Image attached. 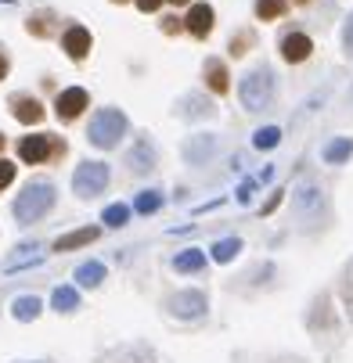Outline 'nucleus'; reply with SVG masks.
Segmentation results:
<instances>
[{"label":"nucleus","mask_w":353,"mask_h":363,"mask_svg":"<svg viewBox=\"0 0 353 363\" xmlns=\"http://www.w3.org/2000/svg\"><path fill=\"white\" fill-rule=\"evenodd\" d=\"M50 205H55V187H50L47 180H33L15 198V220L22 227H29V223H36V220H43L50 213Z\"/></svg>","instance_id":"1"},{"label":"nucleus","mask_w":353,"mask_h":363,"mask_svg":"<svg viewBox=\"0 0 353 363\" xmlns=\"http://www.w3.org/2000/svg\"><path fill=\"white\" fill-rule=\"evenodd\" d=\"M238 97H241V105H245L249 112L271 108V101H274V72H271V69H252V72L241 79Z\"/></svg>","instance_id":"2"},{"label":"nucleus","mask_w":353,"mask_h":363,"mask_svg":"<svg viewBox=\"0 0 353 363\" xmlns=\"http://www.w3.org/2000/svg\"><path fill=\"white\" fill-rule=\"evenodd\" d=\"M126 133V116L119 108H101L94 119H90V130H87V140L94 147H116Z\"/></svg>","instance_id":"3"},{"label":"nucleus","mask_w":353,"mask_h":363,"mask_svg":"<svg viewBox=\"0 0 353 363\" xmlns=\"http://www.w3.org/2000/svg\"><path fill=\"white\" fill-rule=\"evenodd\" d=\"M325 213H328V201H325V191L317 187V184H299L295 191H292V216L307 227V223H317V220H325Z\"/></svg>","instance_id":"4"},{"label":"nucleus","mask_w":353,"mask_h":363,"mask_svg":"<svg viewBox=\"0 0 353 363\" xmlns=\"http://www.w3.org/2000/svg\"><path fill=\"white\" fill-rule=\"evenodd\" d=\"M109 187V166L105 162H83L76 173H72V191L80 198H94Z\"/></svg>","instance_id":"5"},{"label":"nucleus","mask_w":353,"mask_h":363,"mask_svg":"<svg viewBox=\"0 0 353 363\" xmlns=\"http://www.w3.org/2000/svg\"><path fill=\"white\" fill-rule=\"evenodd\" d=\"M55 151H65V144H58V140H47V137H26V140H18V159L22 162H29V166H36V162H47Z\"/></svg>","instance_id":"6"},{"label":"nucleus","mask_w":353,"mask_h":363,"mask_svg":"<svg viewBox=\"0 0 353 363\" xmlns=\"http://www.w3.org/2000/svg\"><path fill=\"white\" fill-rule=\"evenodd\" d=\"M206 295H202L198 288H188V291H177L173 298H170V309L180 317V320H195V317H202L206 313Z\"/></svg>","instance_id":"7"},{"label":"nucleus","mask_w":353,"mask_h":363,"mask_svg":"<svg viewBox=\"0 0 353 363\" xmlns=\"http://www.w3.org/2000/svg\"><path fill=\"white\" fill-rule=\"evenodd\" d=\"M310 50H314V40H310L307 33H288V36L281 40V58L292 62V65L307 62V58H310Z\"/></svg>","instance_id":"8"},{"label":"nucleus","mask_w":353,"mask_h":363,"mask_svg":"<svg viewBox=\"0 0 353 363\" xmlns=\"http://www.w3.org/2000/svg\"><path fill=\"white\" fill-rule=\"evenodd\" d=\"M87 105H90V97H87L83 86H72V90L58 94V116H62V119H76Z\"/></svg>","instance_id":"9"},{"label":"nucleus","mask_w":353,"mask_h":363,"mask_svg":"<svg viewBox=\"0 0 353 363\" xmlns=\"http://www.w3.org/2000/svg\"><path fill=\"white\" fill-rule=\"evenodd\" d=\"M213 147H217V140L213 137H206V133H198V137H191L188 144H184V159L191 162V166H202L213 155Z\"/></svg>","instance_id":"10"},{"label":"nucleus","mask_w":353,"mask_h":363,"mask_svg":"<svg viewBox=\"0 0 353 363\" xmlns=\"http://www.w3.org/2000/svg\"><path fill=\"white\" fill-rule=\"evenodd\" d=\"M210 29H213V8L210 4H195L191 15H188V33L198 36V40H206Z\"/></svg>","instance_id":"11"},{"label":"nucleus","mask_w":353,"mask_h":363,"mask_svg":"<svg viewBox=\"0 0 353 363\" xmlns=\"http://www.w3.org/2000/svg\"><path fill=\"white\" fill-rule=\"evenodd\" d=\"M11 116L18 119V123H26V126H33V123H40L43 119V108H40V101L36 97H15L11 101Z\"/></svg>","instance_id":"12"},{"label":"nucleus","mask_w":353,"mask_h":363,"mask_svg":"<svg viewBox=\"0 0 353 363\" xmlns=\"http://www.w3.org/2000/svg\"><path fill=\"white\" fill-rule=\"evenodd\" d=\"M62 47H65L69 58H87V50H90V33H87L83 26H72V29L62 36Z\"/></svg>","instance_id":"13"},{"label":"nucleus","mask_w":353,"mask_h":363,"mask_svg":"<svg viewBox=\"0 0 353 363\" xmlns=\"http://www.w3.org/2000/svg\"><path fill=\"white\" fill-rule=\"evenodd\" d=\"M90 241H97V227H80V230H72V234H62V238L55 241V248H58V252H72V248H83V245H90Z\"/></svg>","instance_id":"14"},{"label":"nucleus","mask_w":353,"mask_h":363,"mask_svg":"<svg viewBox=\"0 0 353 363\" xmlns=\"http://www.w3.org/2000/svg\"><path fill=\"white\" fill-rule=\"evenodd\" d=\"M173 267H177V274H195V270L206 267V252H202V248H184L173 259Z\"/></svg>","instance_id":"15"},{"label":"nucleus","mask_w":353,"mask_h":363,"mask_svg":"<svg viewBox=\"0 0 353 363\" xmlns=\"http://www.w3.org/2000/svg\"><path fill=\"white\" fill-rule=\"evenodd\" d=\"M349 155H353V140L349 137H339V140H328L325 144V162H332V166L349 162Z\"/></svg>","instance_id":"16"},{"label":"nucleus","mask_w":353,"mask_h":363,"mask_svg":"<svg viewBox=\"0 0 353 363\" xmlns=\"http://www.w3.org/2000/svg\"><path fill=\"white\" fill-rule=\"evenodd\" d=\"M11 313H15V320H36L40 317V298L36 295H18Z\"/></svg>","instance_id":"17"},{"label":"nucleus","mask_w":353,"mask_h":363,"mask_svg":"<svg viewBox=\"0 0 353 363\" xmlns=\"http://www.w3.org/2000/svg\"><path fill=\"white\" fill-rule=\"evenodd\" d=\"M50 302H55V309L58 313H72V309L80 306V295H76V288H55V295H50Z\"/></svg>","instance_id":"18"},{"label":"nucleus","mask_w":353,"mask_h":363,"mask_svg":"<svg viewBox=\"0 0 353 363\" xmlns=\"http://www.w3.org/2000/svg\"><path fill=\"white\" fill-rule=\"evenodd\" d=\"M76 281H80L83 288H97L101 281H105V267H101V263H83V267L76 270Z\"/></svg>","instance_id":"19"},{"label":"nucleus","mask_w":353,"mask_h":363,"mask_svg":"<svg viewBox=\"0 0 353 363\" xmlns=\"http://www.w3.org/2000/svg\"><path fill=\"white\" fill-rule=\"evenodd\" d=\"M238 252H241V241H238V238H220V241L213 245V259H217V263H231Z\"/></svg>","instance_id":"20"},{"label":"nucleus","mask_w":353,"mask_h":363,"mask_svg":"<svg viewBox=\"0 0 353 363\" xmlns=\"http://www.w3.org/2000/svg\"><path fill=\"white\" fill-rule=\"evenodd\" d=\"M151 159H156V155H151V147L141 140V144L134 147V155H130V169H134V173H144V169H151V166H156Z\"/></svg>","instance_id":"21"},{"label":"nucleus","mask_w":353,"mask_h":363,"mask_svg":"<svg viewBox=\"0 0 353 363\" xmlns=\"http://www.w3.org/2000/svg\"><path fill=\"white\" fill-rule=\"evenodd\" d=\"M285 8H288V0H256V15H260L264 22L281 18V15H285Z\"/></svg>","instance_id":"22"},{"label":"nucleus","mask_w":353,"mask_h":363,"mask_svg":"<svg viewBox=\"0 0 353 363\" xmlns=\"http://www.w3.org/2000/svg\"><path fill=\"white\" fill-rule=\"evenodd\" d=\"M206 76H210V86L217 90V94H227V69L220 65V62H206Z\"/></svg>","instance_id":"23"},{"label":"nucleus","mask_w":353,"mask_h":363,"mask_svg":"<svg viewBox=\"0 0 353 363\" xmlns=\"http://www.w3.org/2000/svg\"><path fill=\"white\" fill-rule=\"evenodd\" d=\"M278 140H281V130H278V126H264V130H256V137H252V144H256L260 151L278 147Z\"/></svg>","instance_id":"24"},{"label":"nucleus","mask_w":353,"mask_h":363,"mask_svg":"<svg viewBox=\"0 0 353 363\" xmlns=\"http://www.w3.org/2000/svg\"><path fill=\"white\" fill-rule=\"evenodd\" d=\"M163 205V194L159 191H141L137 194V213H156Z\"/></svg>","instance_id":"25"},{"label":"nucleus","mask_w":353,"mask_h":363,"mask_svg":"<svg viewBox=\"0 0 353 363\" xmlns=\"http://www.w3.org/2000/svg\"><path fill=\"white\" fill-rule=\"evenodd\" d=\"M126 220H130L126 205H109V209H105V223H109V227H123Z\"/></svg>","instance_id":"26"},{"label":"nucleus","mask_w":353,"mask_h":363,"mask_svg":"<svg viewBox=\"0 0 353 363\" xmlns=\"http://www.w3.org/2000/svg\"><path fill=\"white\" fill-rule=\"evenodd\" d=\"M342 50H346V58H353V11H349V18L342 26Z\"/></svg>","instance_id":"27"},{"label":"nucleus","mask_w":353,"mask_h":363,"mask_svg":"<svg viewBox=\"0 0 353 363\" xmlns=\"http://www.w3.org/2000/svg\"><path fill=\"white\" fill-rule=\"evenodd\" d=\"M33 248H36V245H22V252L8 259V267H18V263H26V259H33V263H36V259H40V255H36Z\"/></svg>","instance_id":"28"},{"label":"nucleus","mask_w":353,"mask_h":363,"mask_svg":"<svg viewBox=\"0 0 353 363\" xmlns=\"http://www.w3.org/2000/svg\"><path fill=\"white\" fill-rule=\"evenodd\" d=\"M15 180V162H8V159H0V191H4L8 184Z\"/></svg>","instance_id":"29"},{"label":"nucleus","mask_w":353,"mask_h":363,"mask_svg":"<svg viewBox=\"0 0 353 363\" xmlns=\"http://www.w3.org/2000/svg\"><path fill=\"white\" fill-rule=\"evenodd\" d=\"M159 4H163V0H137V8H141V11H156Z\"/></svg>","instance_id":"30"},{"label":"nucleus","mask_w":353,"mask_h":363,"mask_svg":"<svg viewBox=\"0 0 353 363\" xmlns=\"http://www.w3.org/2000/svg\"><path fill=\"white\" fill-rule=\"evenodd\" d=\"M8 76V62H4V55H0V79Z\"/></svg>","instance_id":"31"},{"label":"nucleus","mask_w":353,"mask_h":363,"mask_svg":"<svg viewBox=\"0 0 353 363\" xmlns=\"http://www.w3.org/2000/svg\"><path fill=\"white\" fill-rule=\"evenodd\" d=\"M0 147H4V133H0Z\"/></svg>","instance_id":"32"},{"label":"nucleus","mask_w":353,"mask_h":363,"mask_svg":"<svg viewBox=\"0 0 353 363\" xmlns=\"http://www.w3.org/2000/svg\"><path fill=\"white\" fill-rule=\"evenodd\" d=\"M173 4H188V0H173Z\"/></svg>","instance_id":"33"}]
</instances>
